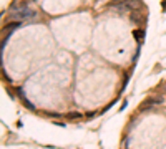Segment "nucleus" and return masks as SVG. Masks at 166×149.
<instances>
[{"label": "nucleus", "mask_w": 166, "mask_h": 149, "mask_svg": "<svg viewBox=\"0 0 166 149\" xmlns=\"http://www.w3.org/2000/svg\"><path fill=\"white\" fill-rule=\"evenodd\" d=\"M161 5H163V10H166V0H163V2H161Z\"/></svg>", "instance_id": "5"}, {"label": "nucleus", "mask_w": 166, "mask_h": 149, "mask_svg": "<svg viewBox=\"0 0 166 149\" xmlns=\"http://www.w3.org/2000/svg\"><path fill=\"white\" fill-rule=\"evenodd\" d=\"M165 101H166L165 95H158V96L148 98V100H145L143 103H146V104H153V106H161V104H165Z\"/></svg>", "instance_id": "2"}, {"label": "nucleus", "mask_w": 166, "mask_h": 149, "mask_svg": "<svg viewBox=\"0 0 166 149\" xmlns=\"http://www.w3.org/2000/svg\"><path fill=\"white\" fill-rule=\"evenodd\" d=\"M37 10L32 8L28 3L22 2V0H15V3H12V7L8 10V17L15 22H23V20H32L37 18Z\"/></svg>", "instance_id": "1"}, {"label": "nucleus", "mask_w": 166, "mask_h": 149, "mask_svg": "<svg viewBox=\"0 0 166 149\" xmlns=\"http://www.w3.org/2000/svg\"><path fill=\"white\" fill-rule=\"evenodd\" d=\"M163 95L166 96V83H163Z\"/></svg>", "instance_id": "4"}, {"label": "nucleus", "mask_w": 166, "mask_h": 149, "mask_svg": "<svg viewBox=\"0 0 166 149\" xmlns=\"http://www.w3.org/2000/svg\"><path fill=\"white\" fill-rule=\"evenodd\" d=\"M135 38L138 41H141L145 38V30H143V28H141V30H136V32H135Z\"/></svg>", "instance_id": "3"}]
</instances>
